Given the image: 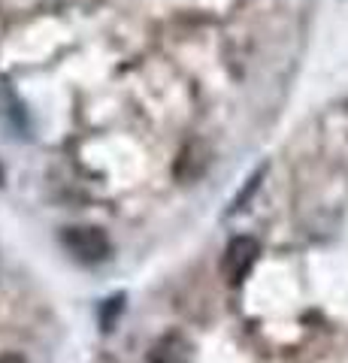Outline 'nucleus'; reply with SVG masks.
Here are the masks:
<instances>
[{"label":"nucleus","instance_id":"nucleus-1","mask_svg":"<svg viewBox=\"0 0 348 363\" xmlns=\"http://www.w3.org/2000/svg\"><path fill=\"white\" fill-rule=\"evenodd\" d=\"M61 245L67 248L76 264H85V267H94V264H103L109 257L112 245H109V236L100 230V227L91 224H73L61 233Z\"/></svg>","mask_w":348,"mask_h":363},{"label":"nucleus","instance_id":"nucleus-2","mask_svg":"<svg viewBox=\"0 0 348 363\" xmlns=\"http://www.w3.org/2000/svg\"><path fill=\"white\" fill-rule=\"evenodd\" d=\"M257 255H261V245L252 236H237V240H230V245L224 248V260H221V272L224 279L230 281V285H240V281L249 276Z\"/></svg>","mask_w":348,"mask_h":363},{"label":"nucleus","instance_id":"nucleus-3","mask_svg":"<svg viewBox=\"0 0 348 363\" xmlns=\"http://www.w3.org/2000/svg\"><path fill=\"white\" fill-rule=\"evenodd\" d=\"M261 179H264V169H257V173L249 179V185H245V188L240 191V194L233 197V203H230V209H228V212H240V209L245 206V200H249V197L254 194V191H257V185H261Z\"/></svg>","mask_w":348,"mask_h":363},{"label":"nucleus","instance_id":"nucleus-4","mask_svg":"<svg viewBox=\"0 0 348 363\" xmlns=\"http://www.w3.org/2000/svg\"><path fill=\"white\" fill-rule=\"evenodd\" d=\"M0 363H28L21 354H0Z\"/></svg>","mask_w":348,"mask_h":363}]
</instances>
